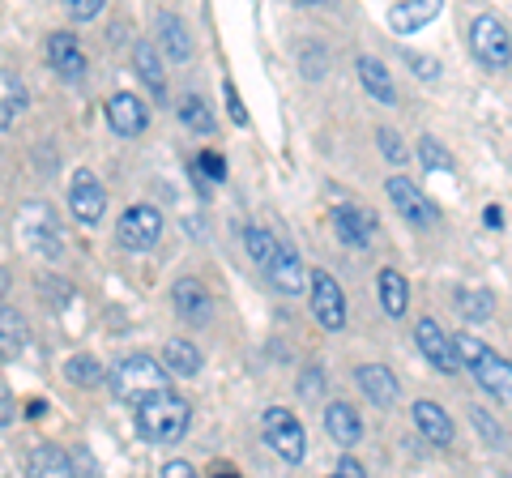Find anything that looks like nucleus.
Masks as SVG:
<instances>
[{
    "instance_id": "obj_41",
    "label": "nucleus",
    "mask_w": 512,
    "mask_h": 478,
    "mask_svg": "<svg viewBox=\"0 0 512 478\" xmlns=\"http://www.w3.org/2000/svg\"><path fill=\"white\" fill-rule=\"evenodd\" d=\"M13 414H18V406H13V397H9V389L0 385V427H9L13 423Z\"/></svg>"
},
{
    "instance_id": "obj_21",
    "label": "nucleus",
    "mask_w": 512,
    "mask_h": 478,
    "mask_svg": "<svg viewBox=\"0 0 512 478\" xmlns=\"http://www.w3.org/2000/svg\"><path fill=\"white\" fill-rule=\"evenodd\" d=\"M440 18V5L436 0H406V5H393L389 9V26L397 35H414V30H423L427 22Z\"/></svg>"
},
{
    "instance_id": "obj_7",
    "label": "nucleus",
    "mask_w": 512,
    "mask_h": 478,
    "mask_svg": "<svg viewBox=\"0 0 512 478\" xmlns=\"http://www.w3.org/2000/svg\"><path fill=\"white\" fill-rule=\"evenodd\" d=\"M261 436H265V444L274 449L282 461H303V453H308V436H303V423L295 419L286 406H269L265 414H261Z\"/></svg>"
},
{
    "instance_id": "obj_32",
    "label": "nucleus",
    "mask_w": 512,
    "mask_h": 478,
    "mask_svg": "<svg viewBox=\"0 0 512 478\" xmlns=\"http://www.w3.org/2000/svg\"><path fill=\"white\" fill-rule=\"evenodd\" d=\"M180 120L188 124V129H197V133H210L214 129V111L205 107V99H197V94L180 103Z\"/></svg>"
},
{
    "instance_id": "obj_42",
    "label": "nucleus",
    "mask_w": 512,
    "mask_h": 478,
    "mask_svg": "<svg viewBox=\"0 0 512 478\" xmlns=\"http://www.w3.org/2000/svg\"><path fill=\"white\" fill-rule=\"evenodd\" d=\"M483 222H487V227H495V231H500V227H504V214H500V205H487Z\"/></svg>"
},
{
    "instance_id": "obj_24",
    "label": "nucleus",
    "mask_w": 512,
    "mask_h": 478,
    "mask_svg": "<svg viewBox=\"0 0 512 478\" xmlns=\"http://www.w3.org/2000/svg\"><path fill=\"white\" fill-rule=\"evenodd\" d=\"M26 338H30V329H26V321H22V312L0 308V363L18 359L22 350H26Z\"/></svg>"
},
{
    "instance_id": "obj_2",
    "label": "nucleus",
    "mask_w": 512,
    "mask_h": 478,
    "mask_svg": "<svg viewBox=\"0 0 512 478\" xmlns=\"http://www.w3.org/2000/svg\"><path fill=\"white\" fill-rule=\"evenodd\" d=\"M188 419H192L188 402L184 397H175L171 389L137 406V432L146 436L150 444H180L184 432H188Z\"/></svg>"
},
{
    "instance_id": "obj_11",
    "label": "nucleus",
    "mask_w": 512,
    "mask_h": 478,
    "mask_svg": "<svg viewBox=\"0 0 512 478\" xmlns=\"http://www.w3.org/2000/svg\"><path fill=\"white\" fill-rule=\"evenodd\" d=\"M414 342H419L423 359H427L436 372H457V368H461V359H457V342L448 338V333H444L436 321H431V316H423V321L414 325Z\"/></svg>"
},
{
    "instance_id": "obj_34",
    "label": "nucleus",
    "mask_w": 512,
    "mask_h": 478,
    "mask_svg": "<svg viewBox=\"0 0 512 478\" xmlns=\"http://www.w3.org/2000/svg\"><path fill=\"white\" fill-rule=\"evenodd\" d=\"M197 171L205 175V180H227V158H222V154H214V150H201L197 154Z\"/></svg>"
},
{
    "instance_id": "obj_13",
    "label": "nucleus",
    "mask_w": 512,
    "mask_h": 478,
    "mask_svg": "<svg viewBox=\"0 0 512 478\" xmlns=\"http://www.w3.org/2000/svg\"><path fill=\"white\" fill-rule=\"evenodd\" d=\"M107 124L120 137H141L146 133V124H150V111H146V103H141L137 94L120 90V94H111L107 99Z\"/></svg>"
},
{
    "instance_id": "obj_33",
    "label": "nucleus",
    "mask_w": 512,
    "mask_h": 478,
    "mask_svg": "<svg viewBox=\"0 0 512 478\" xmlns=\"http://www.w3.org/2000/svg\"><path fill=\"white\" fill-rule=\"evenodd\" d=\"M470 419H474V427H478V432H483V440L491 444V449H508L504 427H500V423H491V414H487L483 406H470Z\"/></svg>"
},
{
    "instance_id": "obj_37",
    "label": "nucleus",
    "mask_w": 512,
    "mask_h": 478,
    "mask_svg": "<svg viewBox=\"0 0 512 478\" xmlns=\"http://www.w3.org/2000/svg\"><path fill=\"white\" fill-rule=\"evenodd\" d=\"M69 13L77 22H90V18H99L103 13V0H69Z\"/></svg>"
},
{
    "instance_id": "obj_6",
    "label": "nucleus",
    "mask_w": 512,
    "mask_h": 478,
    "mask_svg": "<svg viewBox=\"0 0 512 478\" xmlns=\"http://www.w3.org/2000/svg\"><path fill=\"white\" fill-rule=\"evenodd\" d=\"M470 47L478 56V65H487L495 73H504L512 65V39H508V26L495 18V13H478L470 22Z\"/></svg>"
},
{
    "instance_id": "obj_36",
    "label": "nucleus",
    "mask_w": 512,
    "mask_h": 478,
    "mask_svg": "<svg viewBox=\"0 0 512 478\" xmlns=\"http://www.w3.org/2000/svg\"><path fill=\"white\" fill-rule=\"evenodd\" d=\"M406 65H410V69H419V77H427V82H436V77H440V60H431V56L406 52Z\"/></svg>"
},
{
    "instance_id": "obj_16",
    "label": "nucleus",
    "mask_w": 512,
    "mask_h": 478,
    "mask_svg": "<svg viewBox=\"0 0 512 478\" xmlns=\"http://www.w3.org/2000/svg\"><path fill=\"white\" fill-rule=\"evenodd\" d=\"M333 231H338V239L346 248H372V231L376 222L367 210H359V205H333Z\"/></svg>"
},
{
    "instance_id": "obj_18",
    "label": "nucleus",
    "mask_w": 512,
    "mask_h": 478,
    "mask_svg": "<svg viewBox=\"0 0 512 478\" xmlns=\"http://www.w3.org/2000/svg\"><path fill=\"white\" fill-rule=\"evenodd\" d=\"M26 478H77L73 461L56 444H35L26 457Z\"/></svg>"
},
{
    "instance_id": "obj_4",
    "label": "nucleus",
    "mask_w": 512,
    "mask_h": 478,
    "mask_svg": "<svg viewBox=\"0 0 512 478\" xmlns=\"http://www.w3.org/2000/svg\"><path fill=\"white\" fill-rule=\"evenodd\" d=\"M453 342H457V359L466 363L478 385H483L491 397H512V363L504 355H495L487 342L470 338V333H461Z\"/></svg>"
},
{
    "instance_id": "obj_14",
    "label": "nucleus",
    "mask_w": 512,
    "mask_h": 478,
    "mask_svg": "<svg viewBox=\"0 0 512 478\" xmlns=\"http://www.w3.org/2000/svg\"><path fill=\"white\" fill-rule=\"evenodd\" d=\"M414 427H419V436L427 440V444H436V449H448L453 444V436H457V427H453V414H448L440 402H414Z\"/></svg>"
},
{
    "instance_id": "obj_25",
    "label": "nucleus",
    "mask_w": 512,
    "mask_h": 478,
    "mask_svg": "<svg viewBox=\"0 0 512 478\" xmlns=\"http://www.w3.org/2000/svg\"><path fill=\"white\" fill-rule=\"evenodd\" d=\"M158 39H163V52H167L171 60H188V56H192L188 26L175 18V13H158Z\"/></svg>"
},
{
    "instance_id": "obj_38",
    "label": "nucleus",
    "mask_w": 512,
    "mask_h": 478,
    "mask_svg": "<svg viewBox=\"0 0 512 478\" xmlns=\"http://www.w3.org/2000/svg\"><path fill=\"white\" fill-rule=\"evenodd\" d=\"M227 111H231V120H235V124H248V111H244V99H239L235 82H227Z\"/></svg>"
},
{
    "instance_id": "obj_44",
    "label": "nucleus",
    "mask_w": 512,
    "mask_h": 478,
    "mask_svg": "<svg viewBox=\"0 0 512 478\" xmlns=\"http://www.w3.org/2000/svg\"><path fill=\"white\" fill-rule=\"evenodd\" d=\"M5 291H9V274L0 269V299H5Z\"/></svg>"
},
{
    "instance_id": "obj_20",
    "label": "nucleus",
    "mask_w": 512,
    "mask_h": 478,
    "mask_svg": "<svg viewBox=\"0 0 512 478\" xmlns=\"http://www.w3.org/2000/svg\"><path fill=\"white\" fill-rule=\"evenodd\" d=\"M325 432L342 444V449H355V444L363 440V419L355 414V406H346V402H333L325 410Z\"/></svg>"
},
{
    "instance_id": "obj_29",
    "label": "nucleus",
    "mask_w": 512,
    "mask_h": 478,
    "mask_svg": "<svg viewBox=\"0 0 512 478\" xmlns=\"http://www.w3.org/2000/svg\"><path fill=\"white\" fill-rule=\"evenodd\" d=\"M22 107H26V90L9 73H0V129H9Z\"/></svg>"
},
{
    "instance_id": "obj_19",
    "label": "nucleus",
    "mask_w": 512,
    "mask_h": 478,
    "mask_svg": "<svg viewBox=\"0 0 512 478\" xmlns=\"http://www.w3.org/2000/svg\"><path fill=\"white\" fill-rule=\"evenodd\" d=\"M355 380H359V389L372 397L376 406H393V402H397V393H402L397 376L384 368V363H363V368L355 372Z\"/></svg>"
},
{
    "instance_id": "obj_40",
    "label": "nucleus",
    "mask_w": 512,
    "mask_h": 478,
    "mask_svg": "<svg viewBox=\"0 0 512 478\" xmlns=\"http://www.w3.org/2000/svg\"><path fill=\"white\" fill-rule=\"evenodd\" d=\"M163 478H201V474L192 470L188 461H167V466H163Z\"/></svg>"
},
{
    "instance_id": "obj_31",
    "label": "nucleus",
    "mask_w": 512,
    "mask_h": 478,
    "mask_svg": "<svg viewBox=\"0 0 512 478\" xmlns=\"http://www.w3.org/2000/svg\"><path fill=\"white\" fill-rule=\"evenodd\" d=\"M419 163H423L427 171H444V175H453V167H457L453 154H448L436 137H423V141H419Z\"/></svg>"
},
{
    "instance_id": "obj_10",
    "label": "nucleus",
    "mask_w": 512,
    "mask_h": 478,
    "mask_svg": "<svg viewBox=\"0 0 512 478\" xmlns=\"http://www.w3.org/2000/svg\"><path fill=\"white\" fill-rule=\"evenodd\" d=\"M384 193H389L393 201V210L402 214L406 222H414V227H431L440 214H436V205L427 201V193L419 184L410 180V175H389V184H384Z\"/></svg>"
},
{
    "instance_id": "obj_39",
    "label": "nucleus",
    "mask_w": 512,
    "mask_h": 478,
    "mask_svg": "<svg viewBox=\"0 0 512 478\" xmlns=\"http://www.w3.org/2000/svg\"><path fill=\"white\" fill-rule=\"evenodd\" d=\"M329 478H367V470L359 466L355 457H342L338 466H333V474H329Z\"/></svg>"
},
{
    "instance_id": "obj_26",
    "label": "nucleus",
    "mask_w": 512,
    "mask_h": 478,
    "mask_svg": "<svg viewBox=\"0 0 512 478\" xmlns=\"http://www.w3.org/2000/svg\"><path fill=\"white\" fill-rule=\"evenodd\" d=\"M163 359H167V368L175 376H197L201 372V350L192 346V342H184V338H171L163 346Z\"/></svg>"
},
{
    "instance_id": "obj_27",
    "label": "nucleus",
    "mask_w": 512,
    "mask_h": 478,
    "mask_svg": "<svg viewBox=\"0 0 512 478\" xmlns=\"http://www.w3.org/2000/svg\"><path fill=\"white\" fill-rule=\"evenodd\" d=\"M133 65H137V77H141V82H146L154 94H163L167 77H163V60H158L154 43H137V47H133Z\"/></svg>"
},
{
    "instance_id": "obj_30",
    "label": "nucleus",
    "mask_w": 512,
    "mask_h": 478,
    "mask_svg": "<svg viewBox=\"0 0 512 478\" xmlns=\"http://www.w3.org/2000/svg\"><path fill=\"white\" fill-rule=\"evenodd\" d=\"M64 376L82 389H94V385H103V363L94 355H73L69 363H64Z\"/></svg>"
},
{
    "instance_id": "obj_3",
    "label": "nucleus",
    "mask_w": 512,
    "mask_h": 478,
    "mask_svg": "<svg viewBox=\"0 0 512 478\" xmlns=\"http://www.w3.org/2000/svg\"><path fill=\"white\" fill-rule=\"evenodd\" d=\"M107 380H111V393H116L120 402H133V406L150 402V397H158V393H167V368L163 363H154L150 355L120 359Z\"/></svg>"
},
{
    "instance_id": "obj_15",
    "label": "nucleus",
    "mask_w": 512,
    "mask_h": 478,
    "mask_svg": "<svg viewBox=\"0 0 512 478\" xmlns=\"http://www.w3.org/2000/svg\"><path fill=\"white\" fill-rule=\"evenodd\" d=\"M47 60H52V69L64 77V82H82L86 77V52L69 30H56V35L47 39Z\"/></svg>"
},
{
    "instance_id": "obj_1",
    "label": "nucleus",
    "mask_w": 512,
    "mask_h": 478,
    "mask_svg": "<svg viewBox=\"0 0 512 478\" xmlns=\"http://www.w3.org/2000/svg\"><path fill=\"white\" fill-rule=\"evenodd\" d=\"M244 248H248L252 265L261 269V274L274 282L282 295L308 291V269H303L299 252H295L291 244H282L274 231H265V227H244Z\"/></svg>"
},
{
    "instance_id": "obj_12",
    "label": "nucleus",
    "mask_w": 512,
    "mask_h": 478,
    "mask_svg": "<svg viewBox=\"0 0 512 478\" xmlns=\"http://www.w3.org/2000/svg\"><path fill=\"white\" fill-rule=\"evenodd\" d=\"M69 210L86 222V227H94V222L103 218L107 210V193H103V184L94 180L90 171H73V180H69Z\"/></svg>"
},
{
    "instance_id": "obj_5",
    "label": "nucleus",
    "mask_w": 512,
    "mask_h": 478,
    "mask_svg": "<svg viewBox=\"0 0 512 478\" xmlns=\"http://www.w3.org/2000/svg\"><path fill=\"white\" fill-rule=\"evenodd\" d=\"M13 235H18V244H26L35 257H60V248H64L60 218L52 205H43V201L22 205L18 218H13Z\"/></svg>"
},
{
    "instance_id": "obj_43",
    "label": "nucleus",
    "mask_w": 512,
    "mask_h": 478,
    "mask_svg": "<svg viewBox=\"0 0 512 478\" xmlns=\"http://www.w3.org/2000/svg\"><path fill=\"white\" fill-rule=\"evenodd\" d=\"M214 478H239V470H235V466H218Z\"/></svg>"
},
{
    "instance_id": "obj_9",
    "label": "nucleus",
    "mask_w": 512,
    "mask_h": 478,
    "mask_svg": "<svg viewBox=\"0 0 512 478\" xmlns=\"http://www.w3.org/2000/svg\"><path fill=\"white\" fill-rule=\"evenodd\" d=\"M163 235V214L154 205H133V210L120 214V227H116V239L128 248V252H150Z\"/></svg>"
},
{
    "instance_id": "obj_8",
    "label": "nucleus",
    "mask_w": 512,
    "mask_h": 478,
    "mask_svg": "<svg viewBox=\"0 0 512 478\" xmlns=\"http://www.w3.org/2000/svg\"><path fill=\"white\" fill-rule=\"evenodd\" d=\"M308 291H312V316L320 329H342L346 325V295L333 274L325 269H312L308 274Z\"/></svg>"
},
{
    "instance_id": "obj_23",
    "label": "nucleus",
    "mask_w": 512,
    "mask_h": 478,
    "mask_svg": "<svg viewBox=\"0 0 512 478\" xmlns=\"http://www.w3.org/2000/svg\"><path fill=\"white\" fill-rule=\"evenodd\" d=\"M376 291H380V308H384V316H406V304H410V286H406V278L397 274V269L389 265V269H380V278H376Z\"/></svg>"
},
{
    "instance_id": "obj_22",
    "label": "nucleus",
    "mask_w": 512,
    "mask_h": 478,
    "mask_svg": "<svg viewBox=\"0 0 512 478\" xmlns=\"http://www.w3.org/2000/svg\"><path fill=\"white\" fill-rule=\"evenodd\" d=\"M355 73H359V82L367 86V94H372L376 103H397V90H393V73L384 69V60H376V56H359Z\"/></svg>"
},
{
    "instance_id": "obj_35",
    "label": "nucleus",
    "mask_w": 512,
    "mask_h": 478,
    "mask_svg": "<svg viewBox=\"0 0 512 478\" xmlns=\"http://www.w3.org/2000/svg\"><path fill=\"white\" fill-rule=\"evenodd\" d=\"M376 137H380V150H384V158H393V163H406V146H402V137L389 133V129H380Z\"/></svg>"
},
{
    "instance_id": "obj_17",
    "label": "nucleus",
    "mask_w": 512,
    "mask_h": 478,
    "mask_svg": "<svg viewBox=\"0 0 512 478\" xmlns=\"http://www.w3.org/2000/svg\"><path fill=\"white\" fill-rule=\"evenodd\" d=\"M171 304H175V312H180L184 321H197V325H205L210 321V312H214L210 291H205L197 278H188V274L171 286Z\"/></svg>"
},
{
    "instance_id": "obj_28",
    "label": "nucleus",
    "mask_w": 512,
    "mask_h": 478,
    "mask_svg": "<svg viewBox=\"0 0 512 478\" xmlns=\"http://www.w3.org/2000/svg\"><path fill=\"white\" fill-rule=\"evenodd\" d=\"M457 308H461L466 321H487V316L495 312V295L478 291V286H461V291H457Z\"/></svg>"
}]
</instances>
